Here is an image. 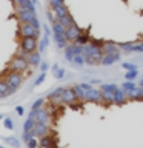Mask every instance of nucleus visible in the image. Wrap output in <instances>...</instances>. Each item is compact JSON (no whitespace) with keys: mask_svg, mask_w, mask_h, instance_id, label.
<instances>
[{"mask_svg":"<svg viewBox=\"0 0 143 148\" xmlns=\"http://www.w3.org/2000/svg\"><path fill=\"white\" fill-rule=\"evenodd\" d=\"M101 45H103V40L91 39V42L85 46L83 56L86 59V65H89V66L101 65V60H103V56H105L103 49H101Z\"/></svg>","mask_w":143,"mask_h":148,"instance_id":"nucleus-1","label":"nucleus"},{"mask_svg":"<svg viewBox=\"0 0 143 148\" xmlns=\"http://www.w3.org/2000/svg\"><path fill=\"white\" fill-rule=\"evenodd\" d=\"M8 68L9 71H17V73H25L28 68H29V62L22 57H17V56H14V59L11 62L8 63Z\"/></svg>","mask_w":143,"mask_h":148,"instance_id":"nucleus-2","label":"nucleus"},{"mask_svg":"<svg viewBox=\"0 0 143 148\" xmlns=\"http://www.w3.org/2000/svg\"><path fill=\"white\" fill-rule=\"evenodd\" d=\"M35 17H37L35 11H31V9L23 6H17V18L20 20V23H31Z\"/></svg>","mask_w":143,"mask_h":148,"instance_id":"nucleus-3","label":"nucleus"},{"mask_svg":"<svg viewBox=\"0 0 143 148\" xmlns=\"http://www.w3.org/2000/svg\"><path fill=\"white\" fill-rule=\"evenodd\" d=\"M18 32H20L22 37H35V39L40 37V31L32 23H22L20 28H18Z\"/></svg>","mask_w":143,"mask_h":148,"instance_id":"nucleus-4","label":"nucleus"},{"mask_svg":"<svg viewBox=\"0 0 143 148\" xmlns=\"http://www.w3.org/2000/svg\"><path fill=\"white\" fill-rule=\"evenodd\" d=\"M5 80L9 83V86L14 88V90H18L23 83V76L22 73H17V71H9L5 77Z\"/></svg>","mask_w":143,"mask_h":148,"instance_id":"nucleus-5","label":"nucleus"},{"mask_svg":"<svg viewBox=\"0 0 143 148\" xmlns=\"http://www.w3.org/2000/svg\"><path fill=\"white\" fill-rule=\"evenodd\" d=\"M20 46L26 53L31 54V53L39 49V39H35V37H23L20 42Z\"/></svg>","mask_w":143,"mask_h":148,"instance_id":"nucleus-6","label":"nucleus"},{"mask_svg":"<svg viewBox=\"0 0 143 148\" xmlns=\"http://www.w3.org/2000/svg\"><path fill=\"white\" fill-rule=\"evenodd\" d=\"M85 102H94V103H101L103 102V96H101L100 88L92 86L89 91L85 92Z\"/></svg>","mask_w":143,"mask_h":148,"instance_id":"nucleus-7","label":"nucleus"},{"mask_svg":"<svg viewBox=\"0 0 143 148\" xmlns=\"http://www.w3.org/2000/svg\"><path fill=\"white\" fill-rule=\"evenodd\" d=\"M62 102H63V105H69V106H74L78 102L76 92H74V90H72V86L71 88H65V91L62 94Z\"/></svg>","mask_w":143,"mask_h":148,"instance_id":"nucleus-8","label":"nucleus"},{"mask_svg":"<svg viewBox=\"0 0 143 148\" xmlns=\"http://www.w3.org/2000/svg\"><path fill=\"white\" fill-rule=\"evenodd\" d=\"M65 91V86H57L55 90H52L46 97V100H49L52 105H63L62 102V94Z\"/></svg>","mask_w":143,"mask_h":148,"instance_id":"nucleus-9","label":"nucleus"},{"mask_svg":"<svg viewBox=\"0 0 143 148\" xmlns=\"http://www.w3.org/2000/svg\"><path fill=\"white\" fill-rule=\"evenodd\" d=\"M39 145L42 148H54V147H57V139L49 133L43 137H39Z\"/></svg>","mask_w":143,"mask_h":148,"instance_id":"nucleus-10","label":"nucleus"},{"mask_svg":"<svg viewBox=\"0 0 143 148\" xmlns=\"http://www.w3.org/2000/svg\"><path fill=\"white\" fill-rule=\"evenodd\" d=\"M82 32H83V31L78 28V25H76V23H74L72 26H69L68 29H66V39H68V42H69V43H74V42L78 39V36H80Z\"/></svg>","mask_w":143,"mask_h":148,"instance_id":"nucleus-11","label":"nucleus"},{"mask_svg":"<svg viewBox=\"0 0 143 148\" xmlns=\"http://www.w3.org/2000/svg\"><path fill=\"white\" fill-rule=\"evenodd\" d=\"M101 49H103V54H115V53H122L118 48V43L111 40H103V45H101Z\"/></svg>","mask_w":143,"mask_h":148,"instance_id":"nucleus-12","label":"nucleus"},{"mask_svg":"<svg viewBox=\"0 0 143 148\" xmlns=\"http://www.w3.org/2000/svg\"><path fill=\"white\" fill-rule=\"evenodd\" d=\"M35 122L42 123H49L51 122V111L46 108H40L35 111Z\"/></svg>","mask_w":143,"mask_h":148,"instance_id":"nucleus-13","label":"nucleus"},{"mask_svg":"<svg viewBox=\"0 0 143 148\" xmlns=\"http://www.w3.org/2000/svg\"><path fill=\"white\" fill-rule=\"evenodd\" d=\"M51 128H49V123H42V122H35V127H34V133H35V137H43L46 134H49Z\"/></svg>","mask_w":143,"mask_h":148,"instance_id":"nucleus-14","label":"nucleus"},{"mask_svg":"<svg viewBox=\"0 0 143 148\" xmlns=\"http://www.w3.org/2000/svg\"><path fill=\"white\" fill-rule=\"evenodd\" d=\"M120 60H122V53L105 54L103 60H101V65H103V66H109V65H114L115 62H120Z\"/></svg>","mask_w":143,"mask_h":148,"instance_id":"nucleus-15","label":"nucleus"},{"mask_svg":"<svg viewBox=\"0 0 143 148\" xmlns=\"http://www.w3.org/2000/svg\"><path fill=\"white\" fill-rule=\"evenodd\" d=\"M128 96H126V92H125L122 88H118L117 91H115V94H114V105H125L128 102Z\"/></svg>","mask_w":143,"mask_h":148,"instance_id":"nucleus-16","label":"nucleus"},{"mask_svg":"<svg viewBox=\"0 0 143 148\" xmlns=\"http://www.w3.org/2000/svg\"><path fill=\"white\" fill-rule=\"evenodd\" d=\"M126 96H128L129 100H137V102L138 100H143V88L140 85H137L132 91H129Z\"/></svg>","mask_w":143,"mask_h":148,"instance_id":"nucleus-17","label":"nucleus"},{"mask_svg":"<svg viewBox=\"0 0 143 148\" xmlns=\"http://www.w3.org/2000/svg\"><path fill=\"white\" fill-rule=\"evenodd\" d=\"M52 39L55 42V46L59 49H65L66 46L69 45V42L66 39V36H62V34H52Z\"/></svg>","mask_w":143,"mask_h":148,"instance_id":"nucleus-18","label":"nucleus"},{"mask_svg":"<svg viewBox=\"0 0 143 148\" xmlns=\"http://www.w3.org/2000/svg\"><path fill=\"white\" fill-rule=\"evenodd\" d=\"M28 62H29V66H40V63L43 62V60H42V53H40V51H34V53H31Z\"/></svg>","mask_w":143,"mask_h":148,"instance_id":"nucleus-19","label":"nucleus"},{"mask_svg":"<svg viewBox=\"0 0 143 148\" xmlns=\"http://www.w3.org/2000/svg\"><path fill=\"white\" fill-rule=\"evenodd\" d=\"M51 9H52V11L55 12V16H57V20H60V18L69 16V11H68L66 5H62V6H55V8H51Z\"/></svg>","mask_w":143,"mask_h":148,"instance_id":"nucleus-20","label":"nucleus"},{"mask_svg":"<svg viewBox=\"0 0 143 148\" xmlns=\"http://www.w3.org/2000/svg\"><path fill=\"white\" fill-rule=\"evenodd\" d=\"M118 85H115V83H103V85L100 86V91L101 92H109V94H115V91L118 90Z\"/></svg>","mask_w":143,"mask_h":148,"instance_id":"nucleus-21","label":"nucleus"},{"mask_svg":"<svg viewBox=\"0 0 143 148\" xmlns=\"http://www.w3.org/2000/svg\"><path fill=\"white\" fill-rule=\"evenodd\" d=\"M118 48L122 53L125 54H132V48H134V42H120Z\"/></svg>","mask_w":143,"mask_h":148,"instance_id":"nucleus-22","label":"nucleus"},{"mask_svg":"<svg viewBox=\"0 0 143 148\" xmlns=\"http://www.w3.org/2000/svg\"><path fill=\"white\" fill-rule=\"evenodd\" d=\"M51 69H52V74H54V77L55 79H63L65 77V74H66V71H65V68H62L60 65H52L51 66Z\"/></svg>","mask_w":143,"mask_h":148,"instance_id":"nucleus-23","label":"nucleus"},{"mask_svg":"<svg viewBox=\"0 0 143 148\" xmlns=\"http://www.w3.org/2000/svg\"><path fill=\"white\" fill-rule=\"evenodd\" d=\"M91 39H92V37H91L89 34H88V32H82V34L78 36V39H77L76 42H74V43L82 45V46H86V45L91 42Z\"/></svg>","mask_w":143,"mask_h":148,"instance_id":"nucleus-24","label":"nucleus"},{"mask_svg":"<svg viewBox=\"0 0 143 148\" xmlns=\"http://www.w3.org/2000/svg\"><path fill=\"white\" fill-rule=\"evenodd\" d=\"M63 54H65V59H66L68 62H72L74 56H76V51H74V45H72V43H69L66 48L63 49Z\"/></svg>","mask_w":143,"mask_h":148,"instance_id":"nucleus-25","label":"nucleus"},{"mask_svg":"<svg viewBox=\"0 0 143 148\" xmlns=\"http://www.w3.org/2000/svg\"><path fill=\"white\" fill-rule=\"evenodd\" d=\"M11 90V86H9V83L5 80H0V99H3V97H8V92Z\"/></svg>","mask_w":143,"mask_h":148,"instance_id":"nucleus-26","label":"nucleus"},{"mask_svg":"<svg viewBox=\"0 0 143 148\" xmlns=\"http://www.w3.org/2000/svg\"><path fill=\"white\" fill-rule=\"evenodd\" d=\"M48 45H49V36L45 34V36L40 39V42H39V49H37V51H40V53L43 54L45 51H46V48H48Z\"/></svg>","mask_w":143,"mask_h":148,"instance_id":"nucleus-27","label":"nucleus"},{"mask_svg":"<svg viewBox=\"0 0 143 148\" xmlns=\"http://www.w3.org/2000/svg\"><path fill=\"white\" fill-rule=\"evenodd\" d=\"M72 90H74V92H76V96H77L78 102H85V91H83V88L80 86V83L74 85V86H72Z\"/></svg>","mask_w":143,"mask_h":148,"instance_id":"nucleus-28","label":"nucleus"},{"mask_svg":"<svg viewBox=\"0 0 143 148\" xmlns=\"http://www.w3.org/2000/svg\"><path fill=\"white\" fill-rule=\"evenodd\" d=\"M72 65H76V66H83V65H86V59H85V56L83 54H77V56H74V59H72Z\"/></svg>","mask_w":143,"mask_h":148,"instance_id":"nucleus-29","label":"nucleus"},{"mask_svg":"<svg viewBox=\"0 0 143 148\" xmlns=\"http://www.w3.org/2000/svg\"><path fill=\"white\" fill-rule=\"evenodd\" d=\"M136 86H137V85H136L134 82H131V80H125V82L122 83V85H120V88H122V90H123L125 92H126V94H128L129 91H132Z\"/></svg>","mask_w":143,"mask_h":148,"instance_id":"nucleus-30","label":"nucleus"},{"mask_svg":"<svg viewBox=\"0 0 143 148\" xmlns=\"http://www.w3.org/2000/svg\"><path fill=\"white\" fill-rule=\"evenodd\" d=\"M59 22L62 23V25H63L65 28H66V29H68L69 26H72L74 23H76V22H74V18H72V16H71V14H69V16H66V17H63V18H60Z\"/></svg>","mask_w":143,"mask_h":148,"instance_id":"nucleus-31","label":"nucleus"},{"mask_svg":"<svg viewBox=\"0 0 143 148\" xmlns=\"http://www.w3.org/2000/svg\"><path fill=\"white\" fill-rule=\"evenodd\" d=\"M137 77H138V69H131V71H126V74H125V80L134 82Z\"/></svg>","mask_w":143,"mask_h":148,"instance_id":"nucleus-32","label":"nucleus"},{"mask_svg":"<svg viewBox=\"0 0 143 148\" xmlns=\"http://www.w3.org/2000/svg\"><path fill=\"white\" fill-rule=\"evenodd\" d=\"M34 127H35V120L28 117L23 123V131H31V130H34Z\"/></svg>","mask_w":143,"mask_h":148,"instance_id":"nucleus-33","label":"nucleus"},{"mask_svg":"<svg viewBox=\"0 0 143 148\" xmlns=\"http://www.w3.org/2000/svg\"><path fill=\"white\" fill-rule=\"evenodd\" d=\"M45 102H46V99H37V100L34 102V103H32V106H31V110H34V111H37V110L43 108Z\"/></svg>","mask_w":143,"mask_h":148,"instance_id":"nucleus-34","label":"nucleus"},{"mask_svg":"<svg viewBox=\"0 0 143 148\" xmlns=\"http://www.w3.org/2000/svg\"><path fill=\"white\" fill-rule=\"evenodd\" d=\"M122 66L123 69H126V71H131V69H138V66L136 63H132V62H122Z\"/></svg>","mask_w":143,"mask_h":148,"instance_id":"nucleus-35","label":"nucleus"},{"mask_svg":"<svg viewBox=\"0 0 143 148\" xmlns=\"http://www.w3.org/2000/svg\"><path fill=\"white\" fill-rule=\"evenodd\" d=\"M26 147H28V148H37V147H40V145H39V137L29 139V140L26 142Z\"/></svg>","mask_w":143,"mask_h":148,"instance_id":"nucleus-36","label":"nucleus"},{"mask_svg":"<svg viewBox=\"0 0 143 148\" xmlns=\"http://www.w3.org/2000/svg\"><path fill=\"white\" fill-rule=\"evenodd\" d=\"M16 56H17V57H22V59H25V60H28V59H29V53H26V51L23 49L22 46H20V48H18V49H17Z\"/></svg>","mask_w":143,"mask_h":148,"instance_id":"nucleus-37","label":"nucleus"},{"mask_svg":"<svg viewBox=\"0 0 143 148\" xmlns=\"http://www.w3.org/2000/svg\"><path fill=\"white\" fill-rule=\"evenodd\" d=\"M3 127L6 128V130H14L12 119H11V117H5V119H3Z\"/></svg>","mask_w":143,"mask_h":148,"instance_id":"nucleus-38","label":"nucleus"},{"mask_svg":"<svg viewBox=\"0 0 143 148\" xmlns=\"http://www.w3.org/2000/svg\"><path fill=\"white\" fill-rule=\"evenodd\" d=\"M5 140H6L9 145H12L14 148H18V147H20V142H18V139H17V137H6Z\"/></svg>","mask_w":143,"mask_h":148,"instance_id":"nucleus-39","label":"nucleus"},{"mask_svg":"<svg viewBox=\"0 0 143 148\" xmlns=\"http://www.w3.org/2000/svg\"><path fill=\"white\" fill-rule=\"evenodd\" d=\"M32 137H35V133H34V130H31V131H23V136H22V139L25 142H28L29 139H32Z\"/></svg>","mask_w":143,"mask_h":148,"instance_id":"nucleus-40","label":"nucleus"},{"mask_svg":"<svg viewBox=\"0 0 143 148\" xmlns=\"http://www.w3.org/2000/svg\"><path fill=\"white\" fill-rule=\"evenodd\" d=\"M45 79H46V73H40L39 74V77L34 80V86H39V85H42V83L45 82Z\"/></svg>","mask_w":143,"mask_h":148,"instance_id":"nucleus-41","label":"nucleus"},{"mask_svg":"<svg viewBox=\"0 0 143 148\" xmlns=\"http://www.w3.org/2000/svg\"><path fill=\"white\" fill-rule=\"evenodd\" d=\"M46 16H48V20H49L51 25L57 22V16H55V12L52 11V9H51V11H48V14H46Z\"/></svg>","mask_w":143,"mask_h":148,"instance_id":"nucleus-42","label":"nucleus"},{"mask_svg":"<svg viewBox=\"0 0 143 148\" xmlns=\"http://www.w3.org/2000/svg\"><path fill=\"white\" fill-rule=\"evenodd\" d=\"M51 8H55V6H62V5H65V0H48Z\"/></svg>","mask_w":143,"mask_h":148,"instance_id":"nucleus-43","label":"nucleus"},{"mask_svg":"<svg viewBox=\"0 0 143 148\" xmlns=\"http://www.w3.org/2000/svg\"><path fill=\"white\" fill-rule=\"evenodd\" d=\"M49 68H51V66H49V63H48V62H45V60L40 63V71H42V73H46Z\"/></svg>","mask_w":143,"mask_h":148,"instance_id":"nucleus-44","label":"nucleus"},{"mask_svg":"<svg viewBox=\"0 0 143 148\" xmlns=\"http://www.w3.org/2000/svg\"><path fill=\"white\" fill-rule=\"evenodd\" d=\"M31 0H16V5L17 6H23V8H26L28 5H29Z\"/></svg>","mask_w":143,"mask_h":148,"instance_id":"nucleus-45","label":"nucleus"},{"mask_svg":"<svg viewBox=\"0 0 143 148\" xmlns=\"http://www.w3.org/2000/svg\"><path fill=\"white\" fill-rule=\"evenodd\" d=\"M31 23H32V25H34V26L37 28V29H39V31H40V28H42V23H40V20H39V17H35V18H34V20H32V22H31Z\"/></svg>","mask_w":143,"mask_h":148,"instance_id":"nucleus-46","label":"nucleus"},{"mask_svg":"<svg viewBox=\"0 0 143 148\" xmlns=\"http://www.w3.org/2000/svg\"><path fill=\"white\" fill-rule=\"evenodd\" d=\"M16 113H17L18 116H23V114H25V108L18 105V106H16Z\"/></svg>","mask_w":143,"mask_h":148,"instance_id":"nucleus-47","label":"nucleus"},{"mask_svg":"<svg viewBox=\"0 0 143 148\" xmlns=\"http://www.w3.org/2000/svg\"><path fill=\"white\" fill-rule=\"evenodd\" d=\"M43 31H45V34H46V36H51V34H52V28H49L48 25H45V26H43Z\"/></svg>","mask_w":143,"mask_h":148,"instance_id":"nucleus-48","label":"nucleus"},{"mask_svg":"<svg viewBox=\"0 0 143 148\" xmlns=\"http://www.w3.org/2000/svg\"><path fill=\"white\" fill-rule=\"evenodd\" d=\"M2 119H3V116H2V114H0V120H2Z\"/></svg>","mask_w":143,"mask_h":148,"instance_id":"nucleus-49","label":"nucleus"},{"mask_svg":"<svg viewBox=\"0 0 143 148\" xmlns=\"http://www.w3.org/2000/svg\"><path fill=\"white\" fill-rule=\"evenodd\" d=\"M32 2H34V3H35V5H37V0H32Z\"/></svg>","mask_w":143,"mask_h":148,"instance_id":"nucleus-50","label":"nucleus"},{"mask_svg":"<svg viewBox=\"0 0 143 148\" xmlns=\"http://www.w3.org/2000/svg\"><path fill=\"white\" fill-rule=\"evenodd\" d=\"M140 43H142V45H143V39H142V40H140Z\"/></svg>","mask_w":143,"mask_h":148,"instance_id":"nucleus-51","label":"nucleus"},{"mask_svg":"<svg viewBox=\"0 0 143 148\" xmlns=\"http://www.w3.org/2000/svg\"><path fill=\"white\" fill-rule=\"evenodd\" d=\"M0 148H5V147H2V145H0Z\"/></svg>","mask_w":143,"mask_h":148,"instance_id":"nucleus-52","label":"nucleus"},{"mask_svg":"<svg viewBox=\"0 0 143 148\" xmlns=\"http://www.w3.org/2000/svg\"><path fill=\"white\" fill-rule=\"evenodd\" d=\"M37 148H42V147H37Z\"/></svg>","mask_w":143,"mask_h":148,"instance_id":"nucleus-53","label":"nucleus"},{"mask_svg":"<svg viewBox=\"0 0 143 148\" xmlns=\"http://www.w3.org/2000/svg\"><path fill=\"white\" fill-rule=\"evenodd\" d=\"M54 148H57V147H54Z\"/></svg>","mask_w":143,"mask_h":148,"instance_id":"nucleus-54","label":"nucleus"}]
</instances>
